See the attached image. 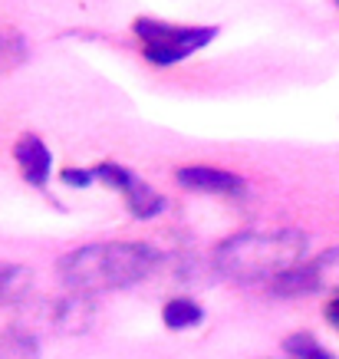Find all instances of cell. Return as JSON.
Masks as SVG:
<instances>
[{
  "label": "cell",
  "mask_w": 339,
  "mask_h": 359,
  "mask_svg": "<svg viewBox=\"0 0 339 359\" xmlns=\"http://www.w3.org/2000/svg\"><path fill=\"white\" fill-rule=\"evenodd\" d=\"M122 198H125L129 215L132 218H139V221H152L155 215H162L165 211V198L158 195L152 185H145L142 178H135V182L122 191Z\"/></svg>",
  "instance_id": "obj_7"
},
{
  "label": "cell",
  "mask_w": 339,
  "mask_h": 359,
  "mask_svg": "<svg viewBox=\"0 0 339 359\" xmlns=\"http://www.w3.org/2000/svg\"><path fill=\"white\" fill-rule=\"evenodd\" d=\"M60 182L69 188H89L96 182V172H92V168H63V172H60Z\"/></svg>",
  "instance_id": "obj_14"
},
{
  "label": "cell",
  "mask_w": 339,
  "mask_h": 359,
  "mask_svg": "<svg viewBox=\"0 0 339 359\" xmlns=\"http://www.w3.org/2000/svg\"><path fill=\"white\" fill-rule=\"evenodd\" d=\"M284 353L290 359H336L333 353H326V349L319 346L310 333H293V337H286L284 339Z\"/></svg>",
  "instance_id": "obj_11"
},
{
  "label": "cell",
  "mask_w": 339,
  "mask_h": 359,
  "mask_svg": "<svg viewBox=\"0 0 339 359\" xmlns=\"http://www.w3.org/2000/svg\"><path fill=\"white\" fill-rule=\"evenodd\" d=\"M336 4H339V0H336Z\"/></svg>",
  "instance_id": "obj_17"
},
{
  "label": "cell",
  "mask_w": 339,
  "mask_h": 359,
  "mask_svg": "<svg viewBox=\"0 0 339 359\" xmlns=\"http://www.w3.org/2000/svg\"><path fill=\"white\" fill-rule=\"evenodd\" d=\"M92 172H96V178L102 182V185L116 188V191H125V188L139 178V175L129 172V168H125V165H119V162H99Z\"/></svg>",
  "instance_id": "obj_13"
},
{
  "label": "cell",
  "mask_w": 339,
  "mask_h": 359,
  "mask_svg": "<svg viewBox=\"0 0 339 359\" xmlns=\"http://www.w3.org/2000/svg\"><path fill=\"white\" fill-rule=\"evenodd\" d=\"M13 162L20 168L23 182L33 188H46L50 175H53V155L46 149V142L33 132H23L20 139L13 142Z\"/></svg>",
  "instance_id": "obj_6"
},
{
  "label": "cell",
  "mask_w": 339,
  "mask_h": 359,
  "mask_svg": "<svg viewBox=\"0 0 339 359\" xmlns=\"http://www.w3.org/2000/svg\"><path fill=\"white\" fill-rule=\"evenodd\" d=\"M53 323H56V330H63V333H83V330L92 323V297H86V294L66 297L63 304L56 306Z\"/></svg>",
  "instance_id": "obj_8"
},
{
  "label": "cell",
  "mask_w": 339,
  "mask_h": 359,
  "mask_svg": "<svg viewBox=\"0 0 339 359\" xmlns=\"http://www.w3.org/2000/svg\"><path fill=\"white\" fill-rule=\"evenodd\" d=\"M132 33L142 46V56L152 66H175L198 50H205L218 36V27H185V23L139 17L132 20Z\"/></svg>",
  "instance_id": "obj_3"
},
{
  "label": "cell",
  "mask_w": 339,
  "mask_h": 359,
  "mask_svg": "<svg viewBox=\"0 0 339 359\" xmlns=\"http://www.w3.org/2000/svg\"><path fill=\"white\" fill-rule=\"evenodd\" d=\"M27 267H17V264H0V306L7 300H17L27 287Z\"/></svg>",
  "instance_id": "obj_12"
},
{
  "label": "cell",
  "mask_w": 339,
  "mask_h": 359,
  "mask_svg": "<svg viewBox=\"0 0 339 359\" xmlns=\"http://www.w3.org/2000/svg\"><path fill=\"white\" fill-rule=\"evenodd\" d=\"M0 359H40L36 337L20 327H11L7 333H0Z\"/></svg>",
  "instance_id": "obj_10"
},
{
  "label": "cell",
  "mask_w": 339,
  "mask_h": 359,
  "mask_svg": "<svg viewBox=\"0 0 339 359\" xmlns=\"http://www.w3.org/2000/svg\"><path fill=\"white\" fill-rule=\"evenodd\" d=\"M277 297H310V294H339V248L323 250L319 257L300 264L270 283Z\"/></svg>",
  "instance_id": "obj_4"
},
{
  "label": "cell",
  "mask_w": 339,
  "mask_h": 359,
  "mask_svg": "<svg viewBox=\"0 0 339 359\" xmlns=\"http://www.w3.org/2000/svg\"><path fill=\"white\" fill-rule=\"evenodd\" d=\"M162 264V250L148 241H96L86 248L69 250L60 261V280L76 294H106L125 290L152 277Z\"/></svg>",
  "instance_id": "obj_1"
},
{
  "label": "cell",
  "mask_w": 339,
  "mask_h": 359,
  "mask_svg": "<svg viewBox=\"0 0 339 359\" xmlns=\"http://www.w3.org/2000/svg\"><path fill=\"white\" fill-rule=\"evenodd\" d=\"M326 320L333 323V327L339 330V294L329 297V304H326Z\"/></svg>",
  "instance_id": "obj_16"
},
{
  "label": "cell",
  "mask_w": 339,
  "mask_h": 359,
  "mask_svg": "<svg viewBox=\"0 0 339 359\" xmlns=\"http://www.w3.org/2000/svg\"><path fill=\"white\" fill-rule=\"evenodd\" d=\"M175 182L201 195H244L247 191V182L241 175L218 168V165H181L175 172Z\"/></svg>",
  "instance_id": "obj_5"
},
{
  "label": "cell",
  "mask_w": 339,
  "mask_h": 359,
  "mask_svg": "<svg viewBox=\"0 0 339 359\" xmlns=\"http://www.w3.org/2000/svg\"><path fill=\"white\" fill-rule=\"evenodd\" d=\"M162 320L168 330H191L205 320V310H201V304L191 300V297H172V300L162 306Z\"/></svg>",
  "instance_id": "obj_9"
},
{
  "label": "cell",
  "mask_w": 339,
  "mask_h": 359,
  "mask_svg": "<svg viewBox=\"0 0 339 359\" xmlns=\"http://www.w3.org/2000/svg\"><path fill=\"white\" fill-rule=\"evenodd\" d=\"M307 234L293 228L280 231H241L230 234L214 250V267L234 283H274L286 271L303 264Z\"/></svg>",
  "instance_id": "obj_2"
},
{
  "label": "cell",
  "mask_w": 339,
  "mask_h": 359,
  "mask_svg": "<svg viewBox=\"0 0 339 359\" xmlns=\"http://www.w3.org/2000/svg\"><path fill=\"white\" fill-rule=\"evenodd\" d=\"M23 56V43H20V36H0V69L11 63H17Z\"/></svg>",
  "instance_id": "obj_15"
}]
</instances>
